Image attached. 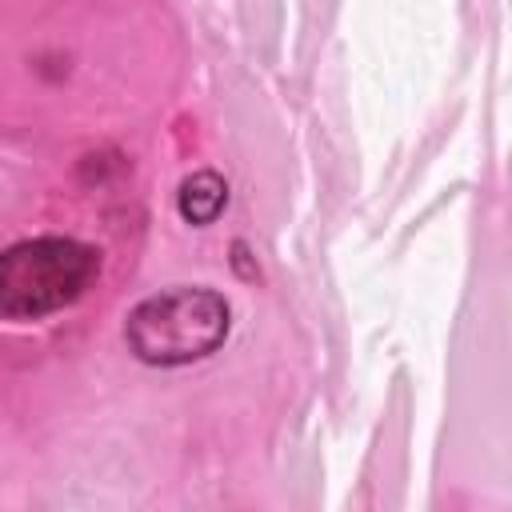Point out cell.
Segmentation results:
<instances>
[{
  "mask_svg": "<svg viewBox=\"0 0 512 512\" xmlns=\"http://www.w3.org/2000/svg\"><path fill=\"white\" fill-rule=\"evenodd\" d=\"M100 260L80 240H24L0 252V316L36 320L72 304L96 276Z\"/></svg>",
  "mask_w": 512,
  "mask_h": 512,
  "instance_id": "cell-1",
  "label": "cell"
},
{
  "mask_svg": "<svg viewBox=\"0 0 512 512\" xmlns=\"http://www.w3.org/2000/svg\"><path fill=\"white\" fill-rule=\"evenodd\" d=\"M144 364H188L228 336V304L208 288H172L132 308L124 328Z\"/></svg>",
  "mask_w": 512,
  "mask_h": 512,
  "instance_id": "cell-2",
  "label": "cell"
},
{
  "mask_svg": "<svg viewBox=\"0 0 512 512\" xmlns=\"http://www.w3.org/2000/svg\"><path fill=\"white\" fill-rule=\"evenodd\" d=\"M224 200H228V188H224V180L216 172H196L180 188V212L192 224H212L220 216Z\"/></svg>",
  "mask_w": 512,
  "mask_h": 512,
  "instance_id": "cell-3",
  "label": "cell"
}]
</instances>
